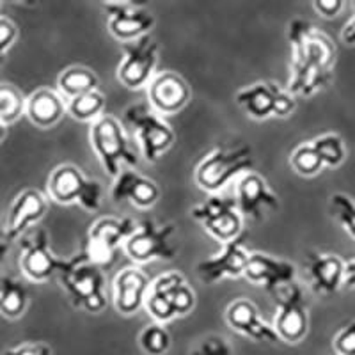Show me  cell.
<instances>
[{"mask_svg": "<svg viewBox=\"0 0 355 355\" xmlns=\"http://www.w3.org/2000/svg\"><path fill=\"white\" fill-rule=\"evenodd\" d=\"M291 50V75L286 89L293 96H315L332 80L336 46L311 21L295 18L288 25Z\"/></svg>", "mask_w": 355, "mask_h": 355, "instance_id": "1", "label": "cell"}, {"mask_svg": "<svg viewBox=\"0 0 355 355\" xmlns=\"http://www.w3.org/2000/svg\"><path fill=\"white\" fill-rule=\"evenodd\" d=\"M75 307L87 313H101L107 307L105 275L100 265L87 258L84 250L75 258L66 259L64 268L57 275Z\"/></svg>", "mask_w": 355, "mask_h": 355, "instance_id": "2", "label": "cell"}, {"mask_svg": "<svg viewBox=\"0 0 355 355\" xmlns=\"http://www.w3.org/2000/svg\"><path fill=\"white\" fill-rule=\"evenodd\" d=\"M254 155L247 144L217 148L201 160L196 169V183L210 194H220L233 182H239L247 173H252Z\"/></svg>", "mask_w": 355, "mask_h": 355, "instance_id": "3", "label": "cell"}, {"mask_svg": "<svg viewBox=\"0 0 355 355\" xmlns=\"http://www.w3.org/2000/svg\"><path fill=\"white\" fill-rule=\"evenodd\" d=\"M196 306V293L180 272H166L151 283L146 309L157 323L173 322L187 316Z\"/></svg>", "mask_w": 355, "mask_h": 355, "instance_id": "4", "label": "cell"}, {"mask_svg": "<svg viewBox=\"0 0 355 355\" xmlns=\"http://www.w3.org/2000/svg\"><path fill=\"white\" fill-rule=\"evenodd\" d=\"M125 123L141 146L142 157L155 164L160 160L174 142V130L169 123L151 109L150 103H133L125 110Z\"/></svg>", "mask_w": 355, "mask_h": 355, "instance_id": "5", "label": "cell"}, {"mask_svg": "<svg viewBox=\"0 0 355 355\" xmlns=\"http://www.w3.org/2000/svg\"><path fill=\"white\" fill-rule=\"evenodd\" d=\"M89 137H91V148L109 176H119L123 164L126 166L139 164V158L133 153L125 128L116 117L103 116L93 123Z\"/></svg>", "mask_w": 355, "mask_h": 355, "instance_id": "6", "label": "cell"}, {"mask_svg": "<svg viewBox=\"0 0 355 355\" xmlns=\"http://www.w3.org/2000/svg\"><path fill=\"white\" fill-rule=\"evenodd\" d=\"M176 227L174 224H160L153 218L139 222L137 230L126 240L125 252L139 265L157 261V259H174L178 254Z\"/></svg>", "mask_w": 355, "mask_h": 355, "instance_id": "7", "label": "cell"}, {"mask_svg": "<svg viewBox=\"0 0 355 355\" xmlns=\"http://www.w3.org/2000/svg\"><path fill=\"white\" fill-rule=\"evenodd\" d=\"M49 194L59 205H80L84 210L96 211L101 206L103 189L100 182L89 180L77 166L64 164L50 174Z\"/></svg>", "mask_w": 355, "mask_h": 355, "instance_id": "8", "label": "cell"}, {"mask_svg": "<svg viewBox=\"0 0 355 355\" xmlns=\"http://www.w3.org/2000/svg\"><path fill=\"white\" fill-rule=\"evenodd\" d=\"M234 101L252 119L265 121L270 117H288L297 107L293 94L283 85L270 80L256 82L239 89Z\"/></svg>", "mask_w": 355, "mask_h": 355, "instance_id": "9", "label": "cell"}, {"mask_svg": "<svg viewBox=\"0 0 355 355\" xmlns=\"http://www.w3.org/2000/svg\"><path fill=\"white\" fill-rule=\"evenodd\" d=\"M190 215L211 234L217 242L227 243L243 233V217L236 199L222 194H210L206 201L196 205Z\"/></svg>", "mask_w": 355, "mask_h": 355, "instance_id": "10", "label": "cell"}, {"mask_svg": "<svg viewBox=\"0 0 355 355\" xmlns=\"http://www.w3.org/2000/svg\"><path fill=\"white\" fill-rule=\"evenodd\" d=\"M347 158V146L338 133H325L293 150L290 164L300 176H316L325 167H339Z\"/></svg>", "mask_w": 355, "mask_h": 355, "instance_id": "11", "label": "cell"}, {"mask_svg": "<svg viewBox=\"0 0 355 355\" xmlns=\"http://www.w3.org/2000/svg\"><path fill=\"white\" fill-rule=\"evenodd\" d=\"M274 329L284 343H300L309 331V309L304 290L297 283L275 293Z\"/></svg>", "mask_w": 355, "mask_h": 355, "instance_id": "12", "label": "cell"}, {"mask_svg": "<svg viewBox=\"0 0 355 355\" xmlns=\"http://www.w3.org/2000/svg\"><path fill=\"white\" fill-rule=\"evenodd\" d=\"M158 64V43L151 34L137 41L123 43V61L117 68V78L125 87L142 89L155 78Z\"/></svg>", "mask_w": 355, "mask_h": 355, "instance_id": "13", "label": "cell"}, {"mask_svg": "<svg viewBox=\"0 0 355 355\" xmlns=\"http://www.w3.org/2000/svg\"><path fill=\"white\" fill-rule=\"evenodd\" d=\"M137 230V224L128 217H101L94 222L87 234L84 252L96 265L109 263L116 250Z\"/></svg>", "mask_w": 355, "mask_h": 355, "instance_id": "14", "label": "cell"}, {"mask_svg": "<svg viewBox=\"0 0 355 355\" xmlns=\"http://www.w3.org/2000/svg\"><path fill=\"white\" fill-rule=\"evenodd\" d=\"M250 250L247 249V236L242 233L239 239L222 243L220 252L198 263V275L202 283L215 284L222 279H236L245 274Z\"/></svg>", "mask_w": 355, "mask_h": 355, "instance_id": "15", "label": "cell"}, {"mask_svg": "<svg viewBox=\"0 0 355 355\" xmlns=\"http://www.w3.org/2000/svg\"><path fill=\"white\" fill-rule=\"evenodd\" d=\"M66 259H59L50 247V239L46 231L37 230L31 236L21 240L20 266L24 274L34 283H44L59 275L64 268Z\"/></svg>", "mask_w": 355, "mask_h": 355, "instance_id": "16", "label": "cell"}, {"mask_svg": "<svg viewBox=\"0 0 355 355\" xmlns=\"http://www.w3.org/2000/svg\"><path fill=\"white\" fill-rule=\"evenodd\" d=\"M101 8L107 12L110 34L121 43L137 41L151 34L155 17L144 6L130 2H107Z\"/></svg>", "mask_w": 355, "mask_h": 355, "instance_id": "17", "label": "cell"}, {"mask_svg": "<svg viewBox=\"0 0 355 355\" xmlns=\"http://www.w3.org/2000/svg\"><path fill=\"white\" fill-rule=\"evenodd\" d=\"M234 199L242 217L250 220H261L265 214L279 210V196L258 173H247L240 178L234 189Z\"/></svg>", "mask_w": 355, "mask_h": 355, "instance_id": "18", "label": "cell"}, {"mask_svg": "<svg viewBox=\"0 0 355 355\" xmlns=\"http://www.w3.org/2000/svg\"><path fill=\"white\" fill-rule=\"evenodd\" d=\"M243 277L256 286L265 288L270 293L290 286L297 277V266L283 258H275L265 252H250Z\"/></svg>", "mask_w": 355, "mask_h": 355, "instance_id": "19", "label": "cell"}, {"mask_svg": "<svg viewBox=\"0 0 355 355\" xmlns=\"http://www.w3.org/2000/svg\"><path fill=\"white\" fill-rule=\"evenodd\" d=\"M190 87L185 78L174 71H162L155 75L148 85V98L151 109L157 110L162 117L173 116L183 110L190 101Z\"/></svg>", "mask_w": 355, "mask_h": 355, "instance_id": "20", "label": "cell"}, {"mask_svg": "<svg viewBox=\"0 0 355 355\" xmlns=\"http://www.w3.org/2000/svg\"><path fill=\"white\" fill-rule=\"evenodd\" d=\"M226 322L233 331L258 343H277L281 341L274 325L261 318L259 309L247 299L231 302L226 309Z\"/></svg>", "mask_w": 355, "mask_h": 355, "instance_id": "21", "label": "cell"}, {"mask_svg": "<svg viewBox=\"0 0 355 355\" xmlns=\"http://www.w3.org/2000/svg\"><path fill=\"white\" fill-rule=\"evenodd\" d=\"M49 210V201L40 190L27 189L15 198L6 218L4 233L9 240H15L25 233L28 227L41 220Z\"/></svg>", "mask_w": 355, "mask_h": 355, "instance_id": "22", "label": "cell"}, {"mask_svg": "<svg viewBox=\"0 0 355 355\" xmlns=\"http://www.w3.org/2000/svg\"><path fill=\"white\" fill-rule=\"evenodd\" d=\"M151 281L141 268L130 266L125 268L114 279V306L121 315H133L142 306L150 293Z\"/></svg>", "mask_w": 355, "mask_h": 355, "instance_id": "23", "label": "cell"}, {"mask_svg": "<svg viewBox=\"0 0 355 355\" xmlns=\"http://www.w3.org/2000/svg\"><path fill=\"white\" fill-rule=\"evenodd\" d=\"M110 198L114 202H130L142 210H148L157 205L160 189L153 180L142 176L137 171L125 169L119 173V176L114 178Z\"/></svg>", "mask_w": 355, "mask_h": 355, "instance_id": "24", "label": "cell"}, {"mask_svg": "<svg viewBox=\"0 0 355 355\" xmlns=\"http://www.w3.org/2000/svg\"><path fill=\"white\" fill-rule=\"evenodd\" d=\"M345 263L336 254L309 252L306 258L307 279L315 293L332 295L345 286Z\"/></svg>", "mask_w": 355, "mask_h": 355, "instance_id": "25", "label": "cell"}, {"mask_svg": "<svg viewBox=\"0 0 355 355\" xmlns=\"http://www.w3.org/2000/svg\"><path fill=\"white\" fill-rule=\"evenodd\" d=\"M66 110L68 103L62 100V94L55 93L52 89H37L27 98L25 114L40 128H50L61 121Z\"/></svg>", "mask_w": 355, "mask_h": 355, "instance_id": "26", "label": "cell"}, {"mask_svg": "<svg viewBox=\"0 0 355 355\" xmlns=\"http://www.w3.org/2000/svg\"><path fill=\"white\" fill-rule=\"evenodd\" d=\"M28 306V290L20 279L6 275L0 277V315L18 320L25 315Z\"/></svg>", "mask_w": 355, "mask_h": 355, "instance_id": "27", "label": "cell"}, {"mask_svg": "<svg viewBox=\"0 0 355 355\" xmlns=\"http://www.w3.org/2000/svg\"><path fill=\"white\" fill-rule=\"evenodd\" d=\"M59 91L64 98L71 100L80 94L91 93L98 89V77L93 69L85 66H69L57 78Z\"/></svg>", "mask_w": 355, "mask_h": 355, "instance_id": "28", "label": "cell"}, {"mask_svg": "<svg viewBox=\"0 0 355 355\" xmlns=\"http://www.w3.org/2000/svg\"><path fill=\"white\" fill-rule=\"evenodd\" d=\"M105 107L107 101L105 96L100 91H91V93L80 94L77 98L68 100V114L82 123H96L98 119L105 116Z\"/></svg>", "mask_w": 355, "mask_h": 355, "instance_id": "29", "label": "cell"}, {"mask_svg": "<svg viewBox=\"0 0 355 355\" xmlns=\"http://www.w3.org/2000/svg\"><path fill=\"white\" fill-rule=\"evenodd\" d=\"M27 109V98L11 84H0V121L4 125L18 121Z\"/></svg>", "mask_w": 355, "mask_h": 355, "instance_id": "30", "label": "cell"}, {"mask_svg": "<svg viewBox=\"0 0 355 355\" xmlns=\"http://www.w3.org/2000/svg\"><path fill=\"white\" fill-rule=\"evenodd\" d=\"M139 345L148 355H166L171 348V334L162 323L146 325L139 334Z\"/></svg>", "mask_w": 355, "mask_h": 355, "instance_id": "31", "label": "cell"}, {"mask_svg": "<svg viewBox=\"0 0 355 355\" xmlns=\"http://www.w3.org/2000/svg\"><path fill=\"white\" fill-rule=\"evenodd\" d=\"M331 214L339 226L355 240V201L347 194L331 196Z\"/></svg>", "mask_w": 355, "mask_h": 355, "instance_id": "32", "label": "cell"}, {"mask_svg": "<svg viewBox=\"0 0 355 355\" xmlns=\"http://www.w3.org/2000/svg\"><path fill=\"white\" fill-rule=\"evenodd\" d=\"M336 355H355V320L339 329L332 341Z\"/></svg>", "mask_w": 355, "mask_h": 355, "instance_id": "33", "label": "cell"}, {"mask_svg": "<svg viewBox=\"0 0 355 355\" xmlns=\"http://www.w3.org/2000/svg\"><path fill=\"white\" fill-rule=\"evenodd\" d=\"M194 355H233L230 343L220 336H208L199 343Z\"/></svg>", "mask_w": 355, "mask_h": 355, "instance_id": "34", "label": "cell"}, {"mask_svg": "<svg viewBox=\"0 0 355 355\" xmlns=\"http://www.w3.org/2000/svg\"><path fill=\"white\" fill-rule=\"evenodd\" d=\"M18 28L9 18L0 17V55H4L17 41Z\"/></svg>", "mask_w": 355, "mask_h": 355, "instance_id": "35", "label": "cell"}, {"mask_svg": "<svg viewBox=\"0 0 355 355\" xmlns=\"http://www.w3.org/2000/svg\"><path fill=\"white\" fill-rule=\"evenodd\" d=\"M2 355H52V348L46 343H24L8 348Z\"/></svg>", "mask_w": 355, "mask_h": 355, "instance_id": "36", "label": "cell"}, {"mask_svg": "<svg viewBox=\"0 0 355 355\" xmlns=\"http://www.w3.org/2000/svg\"><path fill=\"white\" fill-rule=\"evenodd\" d=\"M313 8L325 18H334L338 17L341 9L345 8V2L341 0H315Z\"/></svg>", "mask_w": 355, "mask_h": 355, "instance_id": "37", "label": "cell"}, {"mask_svg": "<svg viewBox=\"0 0 355 355\" xmlns=\"http://www.w3.org/2000/svg\"><path fill=\"white\" fill-rule=\"evenodd\" d=\"M341 40L348 46H354L355 44V2H354V17L350 21H347V25L341 31Z\"/></svg>", "mask_w": 355, "mask_h": 355, "instance_id": "38", "label": "cell"}, {"mask_svg": "<svg viewBox=\"0 0 355 355\" xmlns=\"http://www.w3.org/2000/svg\"><path fill=\"white\" fill-rule=\"evenodd\" d=\"M345 286L355 288V258L345 263Z\"/></svg>", "mask_w": 355, "mask_h": 355, "instance_id": "39", "label": "cell"}, {"mask_svg": "<svg viewBox=\"0 0 355 355\" xmlns=\"http://www.w3.org/2000/svg\"><path fill=\"white\" fill-rule=\"evenodd\" d=\"M9 243H11V240L6 236L4 233V227L0 230V261L6 258V254H8V250H9Z\"/></svg>", "mask_w": 355, "mask_h": 355, "instance_id": "40", "label": "cell"}, {"mask_svg": "<svg viewBox=\"0 0 355 355\" xmlns=\"http://www.w3.org/2000/svg\"><path fill=\"white\" fill-rule=\"evenodd\" d=\"M6 137H8V125H4V123L0 121V142L4 141Z\"/></svg>", "mask_w": 355, "mask_h": 355, "instance_id": "41", "label": "cell"}, {"mask_svg": "<svg viewBox=\"0 0 355 355\" xmlns=\"http://www.w3.org/2000/svg\"><path fill=\"white\" fill-rule=\"evenodd\" d=\"M0 8H2V4H0Z\"/></svg>", "mask_w": 355, "mask_h": 355, "instance_id": "42", "label": "cell"}]
</instances>
